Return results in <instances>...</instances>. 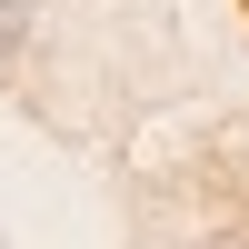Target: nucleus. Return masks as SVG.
<instances>
[{"mask_svg":"<svg viewBox=\"0 0 249 249\" xmlns=\"http://www.w3.org/2000/svg\"><path fill=\"white\" fill-rule=\"evenodd\" d=\"M20 40H30V0H0V70L20 60Z\"/></svg>","mask_w":249,"mask_h":249,"instance_id":"1","label":"nucleus"},{"mask_svg":"<svg viewBox=\"0 0 249 249\" xmlns=\"http://www.w3.org/2000/svg\"><path fill=\"white\" fill-rule=\"evenodd\" d=\"M239 10H249V0H239Z\"/></svg>","mask_w":249,"mask_h":249,"instance_id":"2","label":"nucleus"}]
</instances>
